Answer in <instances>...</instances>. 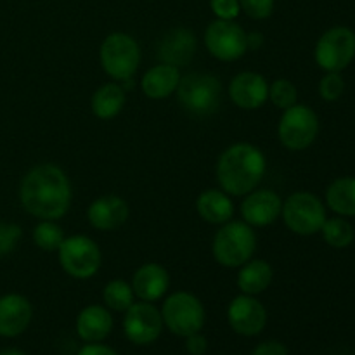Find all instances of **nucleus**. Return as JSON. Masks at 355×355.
<instances>
[{
    "mask_svg": "<svg viewBox=\"0 0 355 355\" xmlns=\"http://www.w3.org/2000/svg\"><path fill=\"white\" fill-rule=\"evenodd\" d=\"M227 322L241 336H257L266 329L267 309L252 295H238L227 307Z\"/></svg>",
    "mask_w": 355,
    "mask_h": 355,
    "instance_id": "ddd939ff",
    "label": "nucleus"
},
{
    "mask_svg": "<svg viewBox=\"0 0 355 355\" xmlns=\"http://www.w3.org/2000/svg\"><path fill=\"white\" fill-rule=\"evenodd\" d=\"M103 302L111 312H125L135 302L132 284L123 279H113L103 288Z\"/></svg>",
    "mask_w": 355,
    "mask_h": 355,
    "instance_id": "bb28decb",
    "label": "nucleus"
},
{
    "mask_svg": "<svg viewBox=\"0 0 355 355\" xmlns=\"http://www.w3.org/2000/svg\"><path fill=\"white\" fill-rule=\"evenodd\" d=\"M210 9L215 19L234 21L241 14L239 0H210Z\"/></svg>",
    "mask_w": 355,
    "mask_h": 355,
    "instance_id": "473e14b6",
    "label": "nucleus"
},
{
    "mask_svg": "<svg viewBox=\"0 0 355 355\" xmlns=\"http://www.w3.org/2000/svg\"><path fill=\"white\" fill-rule=\"evenodd\" d=\"M272 281V266L263 259H250L248 262L239 267L238 277H236L239 291L245 295H252V297H257V295L269 290Z\"/></svg>",
    "mask_w": 355,
    "mask_h": 355,
    "instance_id": "5701e85b",
    "label": "nucleus"
},
{
    "mask_svg": "<svg viewBox=\"0 0 355 355\" xmlns=\"http://www.w3.org/2000/svg\"><path fill=\"white\" fill-rule=\"evenodd\" d=\"M319 232L322 234L326 245L335 250L349 248L355 239L354 225L345 217H340V215L326 218Z\"/></svg>",
    "mask_w": 355,
    "mask_h": 355,
    "instance_id": "a878e982",
    "label": "nucleus"
},
{
    "mask_svg": "<svg viewBox=\"0 0 355 355\" xmlns=\"http://www.w3.org/2000/svg\"><path fill=\"white\" fill-rule=\"evenodd\" d=\"M186 350L189 355H205L208 350V342L203 335L200 333H193V335L186 336Z\"/></svg>",
    "mask_w": 355,
    "mask_h": 355,
    "instance_id": "f704fd0d",
    "label": "nucleus"
},
{
    "mask_svg": "<svg viewBox=\"0 0 355 355\" xmlns=\"http://www.w3.org/2000/svg\"><path fill=\"white\" fill-rule=\"evenodd\" d=\"M198 51V38L194 31L189 28H173L166 31L158 42L156 47V55L159 62L175 66V68H184L193 61Z\"/></svg>",
    "mask_w": 355,
    "mask_h": 355,
    "instance_id": "dca6fc26",
    "label": "nucleus"
},
{
    "mask_svg": "<svg viewBox=\"0 0 355 355\" xmlns=\"http://www.w3.org/2000/svg\"><path fill=\"white\" fill-rule=\"evenodd\" d=\"M61 269L69 277L87 281L99 272L103 266V252L92 238L83 234L66 236L58 250Z\"/></svg>",
    "mask_w": 355,
    "mask_h": 355,
    "instance_id": "6e6552de",
    "label": "nucleus"
},
{
    "mask_svg": "<svg viewBox=\"0 0 355 355\" xmlns=\"http://www.w3.org/2000/svg\"><path fill=\"white\" fill-rule=\"evenodd\" d=\"M319 135V116L311 106L297 103L283 111L277 123V137L288 151H305Z\"/></svg>",
    "mask_w": 355,
    "mask_h": 355,
    "instance_id": "1a4fd4ad",
    "label": "nucleus"
},
{
    "mask_svg": "<svg viewBox=\"0 0 355 355\" xmlns=\"http://www.w3.org/2000/svg\"><path fill=\"white\" fill-rule=\"evenodd\" d=\"M283 210V200L279 194L272 189H253L252 193L245 194L239 207L243 222L252 227H267L281 218Z\"/></svg>",
    "mask_w": 355,
    "mask_h": 355,
    "instance_id": "4468645a",
    "label": "nucleus"
},
{
    "mask_svg": "<svg viewBox=\"0 0 355 355\" xmlns=\"http://www.w3.org/2000/svg\"><path fill=\"white\" fill-rule=\"evenodd\" d=\"M196 211L208 224L222 225L234 217V203L220 187H211L200 193L196 200Z\"/></svg>",
    "mask_w": 355,
    "mask_h": 355,
    "instance_id": "4be33fe9",
    "label": "nucleus"
},
{
    "mask_svg": "<svg viewBox=\"0 0 355 355\" xmlns=\"http://www.w3.org/2000/svg\"><path fill=\"white\" fill-rule=\"evenodd\" d=\"M113 315L106 305H87L76 315L75 329L85 343H101L113 331Z\"/></svg>",
    "mask_w": 355,
    "mask_h": 355,
    "instance_id": "aec40b11",
    "label": "nucleus"
},
{
    "mask_svg": "<svg viewBox=\"0 0 355 355\" xmlns=\"http://www.w3.org/2000/svg\"><path fill=\"white\" fill-rule=\"evenodd\" d=\"M76 355H118V352L111 349V347L103 345V342H101V343H85V345L76 352Z\"/></svg>",
    "mask_w": 355,
    "mask_h": 355,
    "instance_id": "c9c22d12",
    "label": "nucleus"
},
{
    "mask_svg": "<svg viewBox=\"0 0 355 355\" xmlns=\"http://www.w3.org/2000/svg\"><path fill=\"white\" fill-rule=\"evenodd\" d=\"M267 172L266 155L250 142H236L220 153L215 165L218 187L229 196L243 198L260 186Z\"/></svg>",
    "mask_w": 355,
    "mask_h": 355,
    "instance_id": "f03ea898",
    "label": "nucleus"
},
{
    "mask_svg": "<svg viewBox=\"0 0 355 355\" xmlns=\"http://www.w3.org/2000/svg\"><path fill=\"white\" fill-rule=\"evenodd\" d=\"M252 355H288V349L284 343L277 342V340H267V342L259 343L253 349Z\"/></svg>",
    "mask_w": 355,
    "mask_h": 355,
    "instance_id": "72a5a7b5",
    "label": "nucleus"
},
{
    "mask_svg": "<svg viewBox=\"0 0 355 355\" xmlns=\"http://www.w3.org/2000/svg\"><path fill=\"white\" fill-rule=\"evenodd\" d=\"M227 94L236 107L255 111L269 101V82L257 71H241L231 80Z\"/></svg>",
    "mask_w": 355,
    "mask_h": 355,
    "instance_id": "2eb2a0df",
    "label": "nucleus"
},
{
    "mask_svg": "<svg viewBox=\"0 0 355 355\" xmlns=\"http://www.w3.org/2000/svg\"><path fill=\"white\" fill-rule=\"evenodd\" d=\"M255 231L243 220H229L218 225L211 241V255L218 266L225 269H239L253 259L257 252Z\"/></svg>",
    "mask_w": 355,
    "mask_h": 355,
    "instance_id": "7ed1b4c3",
    "label": "nucleus"
},
{
    "mask_svg": "<svg viewBox=\"0 0 355 355\" xmlns=\"http://www.w3.org/2000/svg\"><path fill=\"white\" fill-rule=\"evenodd\" d=\"M175 94L187 113L194 116H210L220 107L222 83L211 73L193 71L180 76Z\"/></svg>",
    "mask_w": 355,
    "mask_h": 355,
    "instance_id": "20e7f679",
    "label": "nucleus"
},
{
    "mask_svg": "<svg viewBox=\"0 0 355 355\" xmlns=\"http://www.w3.org/2000/svg\"><path fill=\"white\" fill-rule=\"evenodd\" d=\"M0 355H26L24 352H21L19 349H3Z\"/></svg>",
    "mask_w": 355,
    "mask_h": 355,
    "instance_id": "4c0bfd02",
    "label": "nucleus"
},
{
    "mask_svg": "<svg viewBox=\"0 0 355 355\" xmlns=\"http://www.w3.org/2000/svg\"><path fill=\"white\" fill-rule=\"evenodd\" d=\"M163 326L172 335L186 338L193 333H200L207 321L205 305L196 295L189 291H175L168 295L162 307Z\"/></svg>",
    "mask_w": 355,
    "mask_h": 355,
    "instance_id": "0eeeda50",
    "label": "nucleus"
},
{
    "mask_svg": "<svg viewBox=\"0 0 355 355\" xmlns=\"http://www.w3.org/2000/svg\"><path fill=\"white\" fill-rule=\"evenodd\" d=\"M123 314V333L134 345H151L162 336V312L151 302H134Z\"/></svg>",
    "mask_w": 355,
    "mask_h": 355,
    "instance_id": "f8f14e48",
    "label": "nucleus"
},
{
    "mask_svg": "<svg viewBox=\"0 0 355 355\" xmlns=\"http://www.w3.org/2000/svg\"><path fill=\"white\" fill-rule=\"evenodd\" d=\"M31 238H33L35 246L42 252H58L59 246L64 241L66 234L62 231L61 225L58 224V220H40L33 227L31 232Z\"/></svg>",
    "mask_w": 355,
    "mask_h": 355,
    "instance_id": "cd10ccee",
    "label": "nucleus"
},
{
    "mask_svg": "<svg viewBox=\"0 0 355 355\" xmlns=\"http://www.w3.org/2000/svg\"><path fill=\"white\" fill-rule=\"evenodd\" d=\"M180 69L175 66L158 62L151 66L141 78V90L153 101L168 99L173 96L180 82Z\"/></svg>",
    "mask_w": 355,
    "mask_h": 355,
    "instance_id": "412c9836",
    "label": "nucleus"
},
{
    "mask_svg": "<svg viewBox=\"0 0 355 355\" xmlns=\"http://www.w3.org/2000/svg\"><path fill=\"white\" fill-rule=\"evenodd\" d=\"M314 59L322 71L342 73L355 59V31L349 26H333L319 37Z\"/></svg>",
    "mask_w": 355,
    "mask_h": 355,
    "instance_id": "9d476101",
    "label": "nucleus"
},
{
    "mask_svg": "<svg viewBox=\"0 0 355 355\" xmlns=\"http://www.w3.org/2000/svg\"><path fill=\"white\" fill-rule=\"evenodd\" d=\"M319 96L326 103H335L345 92V80L338 71H324V76L319 80Z\"/></svg>",
    "mask_w": 355,
    "mask_h": 355,
    "instance_id": "c756f323",
    "label": "nucleus"
},
{
    "mask_svg": "<svg viewBox=\"0 0 355 355\" xmlns=\"http://www.w3.org/2000/svg\"><path fill=\"white\" fill-rule=\"evenodd\" d=\"M23 238V229L17 224L0 222V259L10 255Z\"/></svg>",
    "mask_w": 355,
    "mask_h": 355,
    "instance_id": "7c9ffc66",
    "label": "nucleus"
},
{
    "mask_svg": "<svg viewBox=\"0 0 355 355\" xmlns=\"http://www.w3.org/2000/svg\"><path fill=\"white\" fill-rule=\"evenodd\" d=\"M33 318L30 300L19 293H7L0 297V336L16 338L23 335Z\"/></svg>",
    "mask_w": 355,
    "mask_h": 355,
    "instance_id": "a211bd4d",
    "label": "nucleus"
},
{
    "mask_svg": "<svg viewBox=\"0 0 355 355\" xmlns=\"http://www.w3.org/2000/svg\"><path fill=\"white\" fill-rule=\"evenodd\" d=\"M132 290L141 302H158L170 288L168 270L156 262H148L139 267L132 276Z\"/></svg>",
    "mask_w": 355,
    "mask_h": 355,
    "instance_id": "6ab92c4d",
    "label": "nucleus"
},
{
    "mask_svg": "<svg viewBox=\"0 0 355 355\" xmlns=\"http://www.w3.org/2000/svg\"><path fill=\"white\" fill-rule=\"evenodd\" d=\"M205 47L218 61H238L248 52L246 31L236 21L214 19L205 30Z\"/></svg>",
    "mask_w": 355,
    "mask_h": 355,
    "instance_id": "9b49d317",
    "label": "nucleus"
},
{
    "mask_svg": "<svg viewBox=\"0 0 355 355\" xmlns=\"http://www.w3.org/2000/svg\"><path fill=\"white\" fill-rule=\"evenodd\" d=\"M324 205L340 217H355V177L343 175L333 180L326 187Z\"/></svg>",
    "mask_w": 355,
    "mask_h": 355,
    "instance_id": "393cba45",
    "label": "nucleus"
},
{
    "mask_svg": "<svg viewBox=\"0 0 355 355\" xmlns=\"http://www.w3.org/2000/svg\"><path fill=\"white\" fill-rule=\"evenodd\" d=\"M128 217H130V207L123 198L116 194L97 198L87 208V220L96 231H116L128 220Z\"/></svg>",
    "mask_w": 355,
    "mask_h": 355,
    "instance_id": "f3484780",
    "label": "nucleus"
},
{
    "mask_svg": "<svg viewBox=\"0 0 355 355\" xmlns=\"http://www.w3.org/2000/svg\"><path fill=\"white\" fill-rule=\"evenodd\" d=\"M263 44V35L260 31H250L246 33V45H248V51H257V49L262 47Z\"/></svg>",
    "mask_w": 355,
    "mask_h": 355,
    "instance_id": "e433bc0d",
    "label": "nucleus"
},
{
    "mask_svg": "<svg viewBox=\"0 0 355 355\" xmlns=\"http://www.w3.org/2000/svg\"><path fill=\"white\" fill-rule=\"evenodd\" d=\"M125 103H127V90L121 87V83L110 82L101 85L90 99V107H92L94 116L99 120H113L123 111Z\"/></svg>",
    "mask_w": 355,
    "mask_h": 355,
    "instance_id": "b1692460",
    "label": "nucleus"
},
{
    "mask_svg": "<svg viewBox=\"0 0 355 355\" xmlns=\"http://www.w3.org/2000/svg\"><path fill=\"white\" fill-rule=\"evenodd\" d=\"M269 101L277 110H288L298 103L297 87L288 78L274 80L272 83H269Z\"/></svg>",
    "mask_w": 355,
    "mask_h": 355,
    "instance_id": "c85d7f7f",
    "label": "nucleus"
},
{
    "mask_svg": "<svg viewBox=\"0 0 355 355\" xmlns=\"http://www.w3.org/2000/svg\"><path fill=\"white\" fill-rule=\"evenodd\" d=\"M17 194L23 210L40 220H59L68 214L73 201L69 177L55 163H38L28 170Z\"/></svg>",
    "mask_w": 355,
    "mask_h": 355,
    "instance_id": "f257e3e1",
    "label": "nucleus"
},
{
    "mask_svg": "<svg viewBox=\"0 0 355 355\" xmlns=\"http://www.w3.org/2000/svg\"><path fill=\"white\" fill-rule=\"evenodd\" d=\"M281 218L288 231L297 236H314L321 231L328 218V208L324 201L311 191H295L283 200Z\"/></svg>",
    "mask_w": 355,
    "mask_h": 355,
    "instance_id": "423d86ee",
    "label": "nucleus"
},
{
    "mask_svg": "<svg viewBox=\"0 0 355 355\" xmlns=\"http://www.w3.org/2000/svg\"><path fill=\"white\" fill-rule=\"evenodd\" d=\"M241 12L255 21L267 19L274 12V0H239Z\"/></svg>",
    "mask_w": 355,
    "mask_h": 355,
    "instance_id": "2f4dec72",
    "label": "nucleus"
},
{
    "mask_svg": "<svg viewBox=\"0 0 355 355\" xmlns=\"http://www.w3.org/2000/svg\"><path fill=\"white\" fill-rule=\"evenodd\" d=\"M99 62L110 78L120 83L132 80L141 64V45L132 35L114 31L101 44Z\"/></svg>",
    "mask_w": 355,
    "mask_h": 355,
    "instance_id": "39448f33",
    "label": "nucleus"
}]
</instances>
